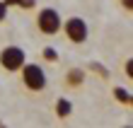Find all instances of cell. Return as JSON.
Instances as JSON below:
<instances>
[{
	"label": "cell",
	"mask_w": 133,
	"mask_h": 128,
	"mask_svg": "<svg viewBox=\"0 0 133 128\" xmlns=\"http://www.w3.org/2000/svg\"><path fill=\"white\" fill-rule=\"evenodd\" d=\"M70 114H73V104H70V99L61 97V99L56 102V116H58V118H68Z\"/></svg>",
	"instance_id": "obj_6"
},
{
	"label": "cell",
	"mask_w": 133,
	"mask_h": 128,
	"mask_svg": "<svg viewBox=\"0 0 133 128\" xmlns=\"http://www.w3.org/2000/svg\"><path fill=\"white\" fill-rule=\"evenodd\" d=\"M90 68H92V70H97V73H99L102 77H104V80L109 77V70H107V68H102V65H99V63H92V65H90Z\"/></svg>",
	"instance_id": "obj_9"
},
{
	"label": "cell",
	"mask_w": 133,
	"mask_h": 128,
	"mask_svg": "<svg viewBox=\"0 0 133 128\" xmlns=\"http://www.w3.org/2000/svg\"><path fill=\"white\" fill-rule=\"evenodd\" d=\"M17 5H19V7H24V10H29V7H34V5H36V0H19Z\"/></svg>",
	"instance_id": "obj_10"
},
{
	"label": "cell",
	"mask_w": 133,
	"mask_h": 128,
	"mask_svg": "<svg viewBox=\"0 0 133 128\" xmlns=\"http://www.w3.org/2000/svg\"><path fill=\"white\" fill-rule=\"evenodd\" d=\"M82 82H85V70H80V68H70L68 75H65V85H68V87H80Z\"/></svg>",
	"instance_id": "obj_5"
},
{
	"label": "cell",
	"mask_w": 133,
	"mask_h": 128,
	"mask_svg": "<svg viewBox=\"0 0 133 128\" xmlns=\"http://www.w3.org/2000/svg\"><path fill=\"white\" fill-rule=\"evenodd\" d=\"M126 77H133V63L126 60Z\"/></svg>",
	"instance_id": "obj_12"
},
{
	"label": "cell",
	"mask_w": 133,
	"mask_h": 128,
	"mask_svg": "<svg viewBox=\"0 0 133 128\" xmlns=\"http://www.w3.org/2000/svg\"><path fill=\"white\" fill-rule=\"evenodd\" d=\"M65 36H68L73 44H85V41H87V36H90L87 22L80 19V17H70V19H65Z\"/></svg>",
	"instance_id": "obj_4"
},
{
	"label": "cell",
	"mask_w": 133,
	"mask_h": 128,
	"mask_svg": "<svg viewBox=\"0 0 133 128\" xmlns=\"http://www.w3.org/2000/svg\"><path fill=\"white\" fill-rule=\"evenodd\" d=\"M121 3L126 5V10H131V7H133V3H131V0H121Z\"/></svg>",
	"instance_id": "obj_14"
},
{
	"label": "cell",
	"mask_w": 133,
	"mask_h": 128,
	"mask_svg": "<svg viewBox=\"0 0 133 128\" xmlns=\"http://www.w3.org/2000/svg\"><path fill=\"white\" fill-rule=\"evenodd\" d=\"M3 3H5L7 7H12V5H17V3H19V0H3Z\"/></svg>",
	"instance_id": "obj_13"
},
{
	"label": "cell",
	"mask_w": 133,
	"mask_h": 128,
	"mask_svg": "<svg viewBox=\"0 0 133 128\" xmlns=\"http://www.w3.org/2000/svg\"><path fill=\"white\" fill-rule=\"evenodd\" d=\"M36 27H39L41 34L53 36V34H58V31H61L63 19H61L58 10H53V7H44V10H39V15H36Z\"/></svg>",
	"instance_id": "obj_1"
},
{
	"label": "cell",
	"mask_w": 133,
	"mask_h": 128,
	"mask_svg": "<svg viewBox=\"0 0 133 128\" xmlns=\"http://www.w3.org/2000/svg\"><path fill=\"white\" fill-rule=\"evenodd\" d=\"M44 58L49 60V63H56V60H58V53H56V49L46 46V49H44Z\"/></svg>",
	"instance_id": "obj_8"
},
{
	"label": "cell",
	"mask_w": 133,
	"mask_h": 128,
	"mask_svg": "<svg viewBox=\"0 0 133 128\" xmlns=\"http://www.w3.org/2000/svg\"><path fill=\"white\" fill-rule=\"evenodd\" d=\"M5 15H7V5L3 3V0H0V22L5 19Z\"/></svg>",
	"instance_id": "obj_11"
},
{
	"label": "cell",
	"mask_w": 133,
	"mask_h": 128,
	"mask_svg": "<svg viewBox=\"0 0 133 128\" xmlns=\"http://www.w3.org/2000/svg\"><path fill=\"white\" fill-rule=\"evenodd\" d=\"M27 63V56L19 46H5L0 51V65H3L7 73H17V70Z\"/></svg>",
	"instance_id": "obj_3"
},
{
	"label": "cell",
	"mask_w": 133,
	"mask_h": 128,
	"mask_svg": "<svg viewBox=\"0 0 133 128\" xmlns=\"http://www.w3.org/2000/svg\"><path fill=\"white\" fill-rule=\"evenodd\" d=\"M114 97L119 104H126V106H131V92L123 90V87H114Z\"/></svg>",
	"instance_id": "obj_7"
},
{
	"label": "cell",
	"mask_w": 133,
	"mask_h": 128,
	"mask_svg": "<svg viewBox=\"0 0 133 128\" xmlns=\"http://www.w3.org/2000/svg\"><path fill=\"white\" fill-rule=\"evenodd\" d=\"M19 70H22V82H24V87L29 92L46 90V75H44L41 65H36V63H24Z\"/></svg>",
	"instance_id": "obj_2"
}]
</instances>
